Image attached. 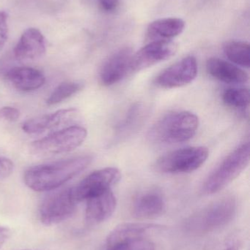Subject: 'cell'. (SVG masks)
<instances>
[{
  "label": "cell",
  "instance_id": "cell-15",
  "mask_svg": "<svg viewBox=\"0 0 250 250\" xmlns=\"http://www.w3.org/2000/svg\"><path fill=\"white\" fill-rule=\"evenodd\" d=\"M77 115L76 108L59 110L53 114L30 119L23 123L22 129L28 134H40L67 124Z\"/></svg>",
  "mask_w": 250,
  "mask_h": 250
},
{
  "label": "cell",
  "instance_id": "cell-22",
  "mask_svg": "<svg viewBox=\"0 0 250 250\" xmlns=\"http://www.w3.org/2000/svg\"><path fill=\"white\" fill-rule=\"evenodd\" d=\"M83 87V83L79 82H66L60 83L51 92L46 100V104L54 105L60 104L80 92Z\"/></svg>",
  "mask_w": 250,
  "mask_h": 250
},
{
  "label": "cell",
  "instance_id": "cell-20",
  "mask_svg": "<svg viewBox=\"0 0 250 250\" xmlns=\"http://www.w3.org/2000/svg\"><path fill=\"white\" fill-rule=\"evenodd\" d=\"M223 51L229 60L241 66L249 68L250 65V47L242 41H227L223 45Z\"/></svg>",
  "mask_w": 250,
  "mask_h": 250
},
{
  "label": "cell",
  "instance_id": "cell-23",
  "mask_svg": "<svg viewBox=\"0 0 250 250\" xmlns=\"http://www.w3.org/2000/svg\"><path fill=\"white\" fill-rule=\"evenodd\" d=\"M250 91L244 88H230L223 95V103L236 110H245L250 105Z\"/></svg>",
  "mask_w": 250,
  "mask_h": 250
},
{
  "label": "cell",
  "instance_id": "cell-28",
  "mask_svg": "<svg viewBox=\"0 0 250 250\" xmlns=\"http://www.w3.org/2000/svg\"><path fill=\"white\" fill-rule=\"evenodd\" d=\"M240 249V242L236 239L229 241L222 250H239Z\"/></svg>",
  "mask_w": 250,
  "mask_h": 250
},
{
  "label": "cell",
  "instance_id": "cell-13",
  "mask_svg": "<svg viewBox=\"0 0 250 250\" xmlns=\"http://www.w3.org/2000/svg\"><path fill=\"white\" fill-rule=\"evenodd\" d=\"M46 44L41 31L35 28L26 29L14 48L16 58L22 61L38 60L45 54Z\"/></svg>",
  "mask_w": 250,
  "mask_h": 250
},
{
  "label": "cell",
  "instance_id": "cell-9",
  "mask_svg": "<svg viewBox=\"0 0 250 250\" xmlns=\"http://www.w3.org/2000/svg\"><path fill=\"white\" fill-rule=\"evenodd\" d=\"M121 177L116 167H106L88 175L77 186L72 188L73 196L78 203L111 189Z\"/></svg>",
  "mask_w": 250,
  "mask_h": 250
},
{
  "label": "cell",
  "instance_id": "cell-16",
  "mask_svg": "<svg viewBox=\"0 0 250 250\" xmlns=\"http://www.w3.org/2000/svg\"><path fill=\"white\" fill-rule=\"evenodd\" d=\"M5 79L13 88L23 92L37 90L42 87L45 82L42 72L29 67L10 69L6 73Z\"/></svg>",
  "mask_w": 250,
  "mask_h": 250
},
{
  "label": "cell",
  "instance_id": "cell-17",
  "mask_svg": "<svg viewBox=\"0 0 250 250\" xmlns=\"http://www.w3.org/2000/svg\"><path fill=\"white\" fill-rule=\"evenodd\" d=\"M206 69L213 78L224 83L242 84L249 80V76L245 70L220 59H209L206 62Z\"/></svg>",
  "mask_w": 250,
  "mask_h": 250
},
{
  "label": "cell",
  "instance_id": "cell-3",
  "mask_svg": "<svg viewBox=\"0 0 250 250\" xmlns=\"http://www.w3.org/2000/svg\"><path fill=\"white\" fill-rule=\"evenodd\" d=\"M236 201L227 197L195 213L185 222L186 231L194 235H204L215 231L230 223L236 215Z\"/></svg>",
  "mask_w": 250,
  "mask_h": 250
},
{
  "label": "cell",
  "instance_id": "cell-5",
  "mask_svg": "<svg viewBox=\"0 0 250 250\" xmlns=\"http://www.w3.org/2000/svg\"><path fill=\"white\" fill-rule=\"evenodd\" d=\"M87 135V129L82 126H68L33 141L30 145V151L39 157L70 152L83 144Z\"/></svg>",
  "mask_w": 250,
  "mask_h": 250
},
{
  "label": "cell",
  "instance_id": "cell-11",
  "mask_svg": "<svg viewBox=\"0 0 250 250\" xmlns=\"http://www.w3.org/2000/svg\"><path fill=\"white\" fill-rule=\"evenodd\" d=\"M198 72L196 59L189 56L161 72L156 78L155 83L163 89L182 87L193 82Z\"/></svg>",
  "mask_w": 250,
  "mask_h": 250
},
{
  "label": "cell",
  "instance_id": "cell-19",
  "mask_svg": "<svg viewBox=\"0 0 250 250\" xmlns=\"http://www.w3.org/2000/svg\"><path fill=\"white\" fill-rule=\"evenodd\" d=\"M185 22L179 18H164L151 22L148 27L151 38L157 40L171 39L183 32Z\"/></svg>",
  "mask_w": 250,
  "mask_h": 250
},
{
  "label": "cell",
  "instance_id": "cell-7",
  "mask_svg": "<svg viewBox=\"0 0 250 250\" xmlns=\"http://www.w3.org/2000/svg\"><path fill=\"white\" fill-rule=\"evenodd\" d=\"M208 148L204 146L186 147L175 150L156 162L155 167L163 173H184L201 167L208 157Z\"/></svg>",
  "mask_w": 250,
  "mask_h": 250
},
{
  "label": "cell",
  "instance_id": "cell-25",
  "mask_svg": "<svg viewBox=\"0 0 250 250\" xmlns=\"http://www.w3.org/2000/svg\"><path fill=\"white\" fill-rule=\"evenodd\" d=\"M8 36L7 14L4 11H0V50L3 48Z\"/></svg>",
  "mask_w": 250,
  "mask_h": 250
},
{
  "label": "cell",
  "instance_id": "cell-12",
  "mask_svg": "<svg viewBox=\"0 0 250 250\" xmlns=\"http://www.w3.org/2000/svg\"><path fill=\"white\" fill-rule=\"evenodd\" d=\"M133 55L132 48L125 47L112 54L103 64L99 73L101 84L113 86L123 80L131 72V61Z\"/></svg>",
  "mask_w": 250,
  "mask_h": 250
},
{
  "label": "cell",
  "instance_id": "cell-6",
  "mask_svg": "<svg viewBox=\"0 0 250 250\" xmlns=\"http://www.w3.org/2000/svg\"><path fill=\"white\" fill-rule=\"evenodd\" d=\"M156 229L157 226L148 223L120 225L109 235L106 250H155L148 233Z\"/></svg>",
  "mask_w": 250,
  "mask_h": 250
},
{
  "label": "cell",
  "instance_id": "cell-10",
  "mask_svg": "<svg viewBox=\"0 0 250 250\" xmlns=\"http://www.w3.org/2000/svg\"><path fill=\"white\" fill-rule=\"evenodd\" d=\"M175 42L167 40H157L147 44L132 55L131 72H139L156 64L169 60L177 52Z\"/></svg>",
  "mask_w": 250,
  "mask_h": 250
},
{
  "label": "cell",
  "instance_id": "cell-8",
  "mask_svg": "<svg viewBox=\"0 0 250 250\" xmlns=\"http://www.w3.org/2000/svg\"><path fill=\"white\" fill-rule=\"evenodd\" d=\"M78 202L72 188L60 189L44 199L40 208V218L45 226L58 224L70 218L76 211Z\"/></svg>",
  "mask_w": 250,
  "mask_h": 250
},
{
  "label": "cell",
  "instance_id": "cell-1",
  "mask_svg": "<svg viewBox=\"0 0 250 250\" xmlns=\"http://www.w3.org/2000/svg\"><path fill=\"white\" fill-rule=\"evenodd\" d=\"M92 161L89 155L79 156L30 167L25 172V185L36 192L57 189L87 168Z\"/></svg>",
  "mask_w": 250,
  "mask_h": 250
},
{
  "label": "cell",
  "instance_id": "cell-26",
  "mask_svg": "<svg viewBox=\"0 0 250 250\" xmlns=\"http://www.w3.org/2000/svg\"><path fill=\"white\" fill-rule=\"evenodd\" d=\"M120 0H98L101 10L105 12L114 11L120 4Z\"/></svg>",
  "mask_w": 250,
  "mask_h": 250
},
{
  "label": "cell",
  "instance_id": "cell-14",
  "mask_svg": "<svg viewBox=\"0 0 250 250\" xmlns=\"http://www.w3.org/2000/svg\"><path fill=\"white\" fill-rule=\"evenodd\" d=\"M86 220L95 226L108 220L115 210L117 201L111 189L87 200Z\"/></svg>",
  "mask_w": 250,
  "mask_h": 250
},
{
  "label": "cell",
  "instance_id": "cell-24",
  "mask_svg": "<svg viewBox=\"0 0 250 250\" xmlns=\"http://www.w3.org/2000/svg\"><path fill=\"white\" fill-rule=\"evenodd\" d=\"M20 117V111L17 108L10 106L0 108V120L15 122Z\"/></svg>",
  "mask_w": 250,
  "mask_h": 250
},
{
  "label": "cell",
  "instance_id": "cell-21",
  "mask_svg": "<svg viewBox=\"0 0 250 250\" xmlns=\"http://www.w3.org/2000/svg\"><path fill=\"white\" fill-rule=\"evenodd\" d=\"M145 109L141 104H136L129 108L126 117L117 125V135L119 137L126 136V135L132 132V130L137 127L138 124L142 122L143 119Z\"/></svg>",
  "mask_w": 250,
  "mask_h": 250
},
{
  "label": "cell",
  "instance_id": "cell-18",
  "mask_svg": "<svg viewBox=\"0 0 250 250\" xmlns=\"http://www.w3.org/2000/svg\"><path fill=\"white\" fill-rule=\"evenodd\" d=\"M165 201L161 193L149 191L135 201L133 214L139 219H152L162 215L165 211Z\"/></svg>",
  "mask_w": 250,
  "mask_h": 250
},
{
  "label": "cell",
  "instance_id": "cell-2",
  "mask_svg": "<svg viewBox=\"0 0 250 250\" xmlns=\"http://www.w3.org/2000/svg\"><path fill=\"white\" fill-rule=\"evenodd\" d=\"M198 117L189 111L170 113L150 129L148 138L159 145L181 144L192 139L199 127Z\"/></svg>",
  "mask_w": 250,
  "mask_h": 250
},
{
  "label": "cell",
  "instance_id": "cell-27",
  "mask_svg": "<svg viewBox=\"0 0 250 250\" xmlns=\"http://www.w3.org/2000/svg\"><path fill=\"white\" fill-rule=\"evenodd\" d=\"M10 232L7 228L0 227V248L10 236Z\"/></svg>",
  "mask_w": 250,
  "mask_h": 250
},
{
  "label": "cell",
  "instance_id": "cell-29",
  "mask_svg": "<svg viewBox=\"0 0 250 250\" xmlns=\"http://www.w3.org/2000/svg\"></svg>",
  "mask_w": 250,
  "mask_h": 250
},
{
  "label": "cell",
  "instance_id": "cell-4",
  "mask_svg": "<svg viewBox=\"0 0 250 250\" xmlns=\"http://www.w3.org/2000/svg\"><path fill=\"white\" fill-rule=\"evenodd\" d=\"M250 157L249 143L243 144L229 154L205 181L203 188L204 193H217L230 185L247 168Z\"/></svg>",
  "mask_w": 250,
  "mask_h": 250
}]
</instances>
